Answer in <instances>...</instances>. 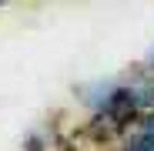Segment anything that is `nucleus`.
I'll return each mask as SVG.
<instances>
[{"mask_svg":"<svg viewBox=\"0 0 154 151\" xmlns=\"http://www.w3.org/2000/svg\"><path fill=\"white\" fill-rule=\"evenodd\" d=\"M117 151H154V134H144V131H131Z\"/></svg>","mask_w":154,"mask_h":151,"instance_id":"f257e3e1","label":"nucleus"},{"mask_svg":"<svg viewBox=\"0 0 154 151\" xmlns=\"http://www.w3.org/2000/svg\"><path fill=\"white\" fill-rule=\"evenodd\" d=\"M23 151H47V141H44V134H30L27 141H23Z\"/></svg>","mask_w":154,"mask_h":151,"instance_id":"f03ea898","label":"nucleus"},{"mask_svg":"<svg viewBox=\"0 0 154 151\" xmlns=\"http://www.w3.org/2000/svg\"><path fill=\"white\" fill-rule=\"evenodd\" d=\"M144 64H147V67H154V47L147 50V57H144Z\"/></svg>","mask_w":154,"mask_h":151,"instance_id":"7ed1b4c3","label":"nucleus"}]
</instances>
